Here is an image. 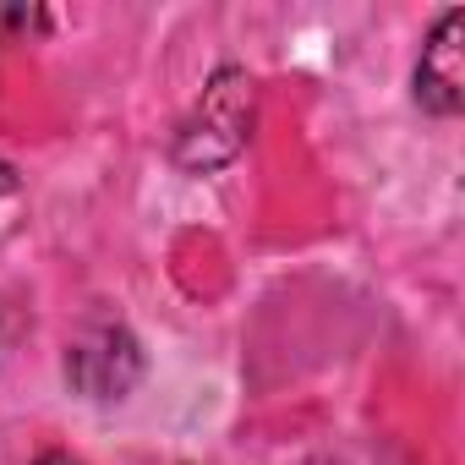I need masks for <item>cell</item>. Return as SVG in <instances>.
<instances>
[{"mask_svg":"<svg viewBox=\"0 0 465 465\" xmlns=\"http://www.w3.org/2000/svg\"><path fill=\"white\" fill-rule=\"evenodd\" d=\"M34 465H88V460H77L72 449H45V454H39Z\"/></svg>","mask_w":465,"mask_h":465,"instance_id":"cell-5","label":"cell"},{"mask_svg":"<svg viewBox=\"0 0 465 465\" xmlns=\"http://www.w3.org/2000/svg\"><path fill=\"white\" fill-rule=\"evenodd\" d=\"M50 23H55V17H50V12H39V6H0V50L17 45V39L45 34Z\"/></svg>","mask_w":465,"mask_h":465,"instance_id":"cell-4","label":"cell"},{"mask_svg":"<svg viewBox=\"0 0 465 465\" xmlns=\"http://www.w3.org/2000/svg\"><path fill=\"white\" fill-rule=\"evenodd\" d=\"M12 192H17V170L0 159V197H12Z\"/></svg>","mask_w":465,"mask_h":465,"instance_id":"cell-6","label":"cell"},{"mask_svg":"<svg viewBox=\"0 0 465 465\" xmlns=\"http://www.w3.org/2000/svg\"><path fill=\"white\" fill-rule=\"evenodd\" d=\"M143 345L121 318H94L66 340V383L94 405L126 400L143 383Z\"/></svg>","mask_w":465,"mask_h":465,"instance_id":"cell-2","label":"cell"},{"mask_svg":"<svg viewBox=\"0 0 465 465\" xmlns=\"http://www.w3.org/2000/svg\"><path fill=\"white\" fill-rule=\"evenodd\" d=\"M416 104L427 115H460L465 110V12L449 6L416 61Z\"/></svg>","mask_w":465,"mask_h":465,"instance_id":"cell-3","label":"cell"},{"mask_svg":"<svg viewBox=\"0 0 465 465\" xmlns=\"http://www.w3.org/2000/svg\"><path fill=\"white\" fill-rule=\"evenodd\" d=\"M258 126V77L247 66H219L170 137V159L186 175H213L236 164Z\"/></svg>","mask_w":465,"mask_h":465,"instance_id":"cell-1","label":"cell"}]
</instances>
